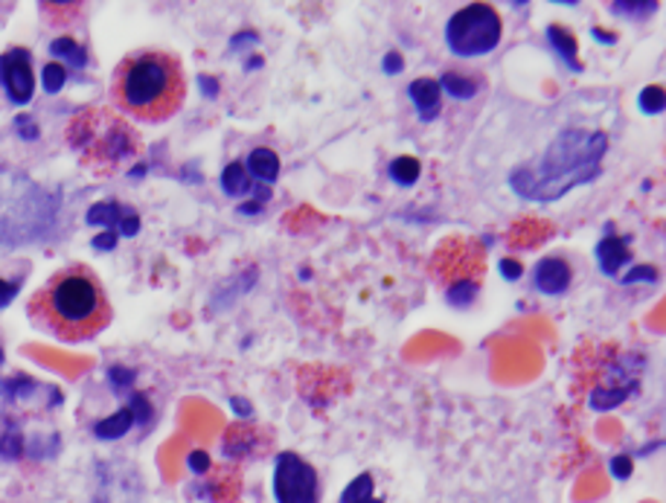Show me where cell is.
Wrapping results in <instances>:
<instances>
[{
  "label": "cell",
  "mask_w": 666,
  "mask_h": 503,
  "mask_svg": "<svg viewBox=\"0 0 666 503\" xmlns=\"http://www.w3.org/2000/svg\"><path fill=\"white\" fill-rule=\"evenodd\" d=\"M111 96L126 114L146 122L169 120L186 96L181 61L163 50L128 52L111 79Z\"/></svg>",
  "instance_id": "7a4b0ae2"
},
{
  "label": "cell",
  "mask_w": 666,
  "mask_h": 503,
  "mask_svg": "<svg viewBox=\"0 0 666 503\" xmlns=\"http://www.w3.org/2000/svg\"><path fill=\"white\" fill-rule=\"evenodd\" d=\"M18 294V285L15 282H7V280H0V308H7L12 300H15Z\"/></svg>",
  "instance_id": "4dcf8cb0"
},
{
  "label": "cell",
  "mask_w": 666,
  "mask_h": 503,
  "mask_svg": "<svg viewBox=\"0 0 666 503\" xmlns=\"http://www.w3.org/2000/svg\"><path fill=\"white\" fill-rule=\"evenodd\" d=\"M501 273H504L506 280H518L521 277V265L515 262V259H504L501 262Z\"/></svg>",
  "instance_id": "d6a6232c"
},
{
  "label": "cell",
  "mask_w": 666,
  "mask_h": 503,
  "mask_svg": "<svg viewBox=\"0 0 666 503\" xmlns=\"http://www.w3.org/2000/svg\"><path fill=\"white\" fill-rule=\"evenodd\" d=\"M641 108H643V112H650V114L664 112V91H661L658 85L646 87V91L641 94Z\"/></svg>",
  "instance_id": "d4e9b609"
},
{
  "label": "cell",
  "mask_w": 666,
  "mask_h": 503,
  "mask_svg": "<svg viewBox=\"0 0 666 503\" xmlns=\"http://www.w3.org/2000/svg\"><path fill=\"white\" fill-rule=\"evenodd\" d=\"M597 259H599V268H602V273H617L625 262H629V259H632V250L625 248L623 239H617V236H606V239L597 245Z\"/></svg>",
  "instance_id": "4fadbf2b"
},
{
  "label": "cell",
  "mask_w": 666,
  "mask_h": 503,
  "mask_svg": "<svg viewBox=\"0 0 666 503\" xmlns=\"http://www.w3.org/2000/svg\"><path fill=\"white\" fill-rule=\"evenodd\" d=\"M641 9L652 12V9H658V3H646V7H643V3H615L617 15H620V12H623V15H641Z\"/></svg>",
  "instance_id": "f546056e"
},
{
  "label": "cell",
  "mask_w": 666,
  "mask_h": 503,
  "mask_svg": "<svg viewBox=\"0 0 666 503\" xmlns=\"http://www.w3.org/2000/svg\"><path fill=\"white\" fill-rule=\"evenodd\" d=\"M0 85L7 91L9 103L26 105L33 100L35 77H33V59L30 50L24 47H12L0 56Z\"/></svg>",
  "instance_id": "ba28073f"
},
{
  "label": "cell",
  "mask_w": 666,
  "mask_h": 503,
  "mask_svg": "<svg viewBox=\"0 0 666 503\" xmlns=\"http://www.w3.org/2000/svg\"><path fill=\"white\" fill-rule=\"evenodd\" d=\"M68 143L79 161L96 172H114L140 152V137L123 117L105 108H88L77 114L68 128Z\"/></svg>",
  "instance_id": "277c9868"
},
{
  "label": "cell",
  "mask_w": 666,
  "mask_h": 503,
  "mask_svg": "<svg viewBox=\"0 0 666 503\" xmlns=\"http://www.w3.org/2000/svg\"><path fill=\"white\" fill-rule=\"evenodd\" d=\"M140 501V478L126 463L100 466V489L93 503H137Z\"/></svg>",
  "instance_id": "9c48e42d"
},
{
  "label": "cell",
  "mask_w": 666,
  "mask_h": 503,
  "mask_svg": "<svg viewBox=\"0 0 666 503\" xmlns=\"http://www.w3.org/2000/svg\"><path fill=\"white\" fill-rule=\"evenodd\" d=\"M634 280L658 282V271H655V268H634L632 273H625V277H623V282H625V285H629V282H634Z\"/></svg>",
  "instance_id": "83f0119b"
},
{
  "label": "cell",
  "mask_w": 666,
  "mask_h": 503,
  "mask_svg": "<svg viewBox=\"0 0 666 503\" xmlns=\"http://www.w3.org/2000/svg\"><path fill=\"white\" fill-rule=\"evenodd\" d=\"M88 224H105L117 236H137L140 231V215L114 201H100L88 210Z\"/></svg>",
  "instance_id": "30bf717a"
},
{
  "label": "cell",
  "mask_w": 666,
  "mask_h": 503,
  "mask_svg": "<svg viewBox=\"0 0 666 503\" xmlns=\"http://www.w3.org/2000/svg\"><path fill=\"white\" fill-rule=\"evenodd\" d=\"M501 33H504V24H501L498 12L490 3H472L448 17L446 44L455 56L474 59V56H486L495 50Z\"/></svg>",
  "instance_id": "8992f818"
},
{
  "label": "cell",
  "mask_w": 666,
  "mask_h": 503,
  "mask_svg": "<svg viewBox=\"0 0 666 503\" xmlns=\"http://www.w3.org/2000/svg\"><path fill=\"white\" fill-rule=\"evenodd\" d=\"M372 498V478L370 475H358V478L344 489L341 503H367Z\"/></svg>",
  "instance_id": "44dd1931"
},
{
  "label": "cell",
  "mask_w": 666,
  "mask_h": 503,
  "mask_svg": "<svg viewBox=\"0 0 666 503\" xmlns=\"http://www.w3.org/2000/svg\"><path fill=\"white\" fill-rule=\"evenodd\" d=\"M571 285V265L559 256H548L541 259L536 268V289L544 294H562Z\"/></svg>",
  "instance_id": "8fae6325"
},
{
  "label": "cell",
  "mask_w": 666,
  "mask_h": 503,
  "mask_svg": "<svg viewBox=\"0 0 666 503\" xmlns=\"http://www.w3.org/2000/svg\"><path fill=\"white\" fill-rule=\"evenodd\" d=\"M24 180L9 178L12 189L0 184V245H24L42 236L56 213V204L35 184H26V192H21Z\"/></svg>",
  "instance_id": "5b68a950"
},
{
  "label": "cell",
  "mask_w": 666,
  "mask_h": 503,
  "mask_svg": "<svg viewBox=\"0 0 666 503\" xmlns=\"http://www.w3.org/2000/svg\"><path fill=\"white\" fill-rule=\"evenodd\" d=\"M108 378H111V387H114V393H126L128 387H131V382H135V373L126 367H111Z\"/></svg>",
  "instance_id": "484cf974"
},
{
  "label": "cell",
  "mask_w": 666,
  "mask_h": 503,
  "mask_svg": "<svg viewBox=\"0 0 666 503\" xmlns=\"http://www.w3.org/2000/svg\"><path fill=\"white\" fill-rule=\"evenodd\" d=\"M407 94L414 100L416 114H420L422 122H430L439 114V82L430 77H422L416 82H411Z\"/></svg>",
  "instance_id": "7c38bea8"
},
{
  "label": "cell",
  "mask_w": 666,
  "mask_h": 503,
  "mask_svg": "<svg viewBox=\"0 0 666 503\" xmlns=\"http://www.w3.org/2000/svg\"><path fill=\"white\" fill-rule=\"evenodd\" d=\"M21 452H24V443H21V436L9 428L7 434H3V440H0V454H3L7 460H18Z\"/></svg>",
  "instance_id": "cb8c5ba5"
},
{
  "label": "cell",
  "mask_w": 666,
  "mask_h": 503,
  "mask_svg": "<svg viewBox=\"0 0 666 503\" xmlns=\"http://www.w3.org/2000/svg\"><path fill=\"white\" fill-rule=\"evenodd\" d=\"M420 169L422 166L416 157H397V161L390 163V178L402 184V187H411L420 178Z\"/></svg>",
  "instance_id": "ffe728a7"
},
{
  "label": "cell",
  "mask_w": 666,
  "mask_h": 503,
  "mask_svg": "<svg viewBox=\"0 0 666 503\" xmlns=\"http://www.w3.org/2000/svg\"><path fill=\"white\" fill-rule=\"evenodd\" d=\"M608 137L602 131H562L548 145V152L536 169H515L509 187L524 198H550L565 196L567 189L588 184L599 175V157L606 154Z\"/></svg>",
  "instance_id": "3957f363"
},
{
  "label": "cell",
  "mask_w": 666,
  "mask_h": 503,
  "mask_svg": "<svg viewBox=\"0 0 666 503\" xmlns=\"http://www.w3.org/2000/svg\"><path fill=\"white\" fill-rule=\"evenodd\" d=\"M443 87H446L455 100H472V96L478 94V79L460 77V73H451V70H448L446 77H443Z\"/></svg>",
  "instance_id": "d6986e66"
},
{
  "label": "cell",
  "mask_w": 666,
  "mask_h": 503,
  "mask_svg": "<svg viewBox=\"0 0 666 503\" xmlns=\"http://www.w3.org/2000/svg\"><path fill=\"white\" fill-rule=\"evenodd\" d=\"M30 315L61 341H88L111 324V303L91 268L70 265L65 271L53 273L47 285L35 294Z\"/></svg>",
  "instance_id": "6da1fadb"
},
{
  "label": "cell",
  "mask_w": 666,
  "mask_h": 503,
  "mask_svg": "<svg viewBox=\"0 0 666 503\" xmlns=\"http://www.w3.org/2000/svg\"><path fill=\"white\" fill-rule=\"evenodd\" d=\"M221 189L233 198L251 192V175H248L245 163L237 161L230 163V166H225V172H221Z\"/></svg>",
  "instance_id": "2e32d148"
},
{
  "label": "cell",
  "mask_w": 666,
  "mask_h": 503,
  "mask_svg": "<svg viewBox=\"0 0 666 503\" xmlns=\"http://www.w3.org/2000/svg\"><path fill=\"white\" fill-rule=\"evenodd\" d=\"M15 131L21 137H24V140H35V137H38V128H35V120L33 117H18L15 120Z\"/></svg>",
  "instance_id": "4316f807"
},
{
  "label": "cell",
  "mask_w": 666,
  "mask_h": 503,
  "mask_svg": "<svg viewBox=\"0 0 666 503\" xmlns=\"http://www.w3.org/2000/svg\"><path fill=\"white\" fill-rule=\"evenodd\" d=\"M611 469H615L617 478H629V471H632V463L625 460V457H617V460L611 463Z\"/></svg>",
  "instance_id": "836d02e7"
},
{
  "label": "cell",
  "mask_w": 666,
  "mask_h": 503,
  "mask_svg": "<svg viewBox=\"0 0 666 503\" xmlns=\"http://www.w3.org/2000/svg\"><path fill=\"white\" fill-rule=\"evenodd\" d=\"M245 169H251L260 180H274L279 172L277 152H271V149H265V145H262V149H253V152L248 154Z\"/></svg>",
  "instance_id": "9a60e30c"
},
{
  "label": "cell",
  "mask_w": 666,
  "mask_h": 503,
  "mask_svg": "<svg viewBox=\"0 0 666 503\" xmlns=\"http://www.w3.org/2000/svg\"><path fill=\"white\" fill-rule=\"evenodd\" d=\"M202 91L207 96H216V91H219V87H216V82H213V77H202Z\"/></svg>",
  "instance_id": "d590c367"
},
{
  "label": "cell",
  "mask_w": 666,
  "mask_h": 503,
  "mask_svg": "<svg viewBox=\"0 0 666 503\" xmlns=\"http://www.w3.org/2000/svg\"><path fill=\"white\" fill-rule=\"evenodd\" d=\"M474 297H478V282H455L451 289H448V303L457 308H466L472 306Z\"/></svg>",
  "instance_id": "603a6c76"
},
{
  "label": "cell",
  "mask_w": 666,
  "mask_h": 503,
  "mask_svg": "<svg viewBox=\"0 0 666 503\" xmlns=\"http://www.w3.org/2000/svg\"><path fill=\"white\" fill-rule=\"evenodd\" d=\"M50 52L53 56H59V59H65L68 65H73V68H84L88 65V52H84V47H79L73 38H56V42L50 44Z\"/></svg>",
  "instance_id": "ac0fdd59"
},
{
  "label": "cell",
  "mask_w": 666,
  "mask_h": 503,
  "mask_svg": "<svg viewBox=\"0 0 666 503\" xmlns=\"http://www.w3.org/2000/svg\"><path fill=\"white\" fill-rule=\"evenodd\" d=\"M65 82H68V70L61 68L59 61H50V65H44L42 70V85L47 94H59L61 87H65Z\"/></svg>",
  "instance_id": "7402d4cb"
},
{
  "label": "cell",
  "mask_w": 666,
  "mask_h": 503,
  "mask_svg": "<svg viewBox=\"0 0 666 503\" xmlns=\"http://www.w3.org/2000/svg\"><path fill=\"white\" fill-rule=\"evenodd\" d=\"M367 503H384V501H376V498H370V501H367Z\"/></svg>",
  "instance_id": "74e56055"
},
{
  "label": "cell",
  "mask_w": 666,
  "mask_h": 503,
  "mask_svg": "<svg viewBox=\"0 0 666 503\" xmlns=\"http://www.w3.org/2000/svg\"><path fill=\"white\" fill-rule=\"evenodd\" d=\"M548 42L556 47V52L565 59V65H571V68L579 70V61H576V38L571 33H567L565 26H548Z\"/></svg>",
  "instance_id": "e0dca14e"
},
{
  "label": "cell",
  "mask_w": 666,
  "mask_h": 503,
  "mask_svg": "<svg viewBox=\"0 0 666 503\" xmlns=\"http://www.w3.org/2000/svg\"><path fill=\"white\" fill-rule=\"evenodd\" d=\"M233 408H237L239 413H251V405H248L245 399H233Z\"/></svg>",
  "instance_id": "8d00e7d4"
},
{
  "label": "cell",
  "mask_w": 666,
  "mask_h": 503,
  "mask_svg": "<svg viewBox=\"0 0 666 503\" xmlns=\"http://www.w3.org/2000/svg\"><path fill=\"white\" fill-rule=\"evenodd\" d=\"M135 425H137L135 413H131V408L126 405V408L117 410L114 417L100 419V422L93 425V434L100 436V440H119V436L128 434V428H135Z\"/></svg>",
  "instance_id": "5bb4252c"
},
{
  "label": "cell",
  "mask_w": 666,
  "mask_h": 503,
  "mask_svg": "<svg viewBox=\"0 0 666 503\" xmlns=\"http://www.w3.org/2000/svg\"><path fill=\"white\" fill-rule=\"evenodd\" d=\"M114 245H117V233H114V231L102 233V236H96V239H93V248H96V250H111Z\"/></svg>",
  "instance_id": "1f68e13d"
},
{
  "label": "cell",
  "mask_w": 666,
  "mask_h": 503,
  "mask_svg": "<svg viewBox=\"0 0 666 503\" xmlns=\"http://www.w3.org/2000/svg\"><path fill=\"white\" fill-rule=\"evenodd\" d=\"M274 498L277 503H318V471L291 452H279L274 463Z\"/></svg>",
  "instance_id": "52a82bcc"
},
{
  "label": "cell",
  "mask_w": 666,
  "mask_h": 503,
  "mask_svg": "<svg viewBox=\"0 0 666 503\" xmlns=\"http://www.w3.org/2000/svg\"><path fill=\"white\" fill-rule=\"evenodd\" d=\"M384 70H388V73H399V70H402V59H399L397 52H390L388 59H384Z\"/></svg>",
  "instance_id": "e575fe53"
},
{
  "label": "cell",
  "mask_w": 666,
  "mask_h": 503,
  "mask_svg": "<svg viewBox=\"0 0 666 503\" xmlns=\"http://www.w3.org/2000/svg\"><path fill=\"white\" fill-rule=\"evenodd\" d=\"M186 463H190V469H193L195 475H204V471L210 469V457H207V452H193Z\"/></svg>",
  "instance_id": "f1b7e54d"
}]
</instances>
